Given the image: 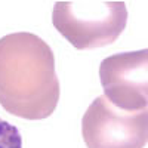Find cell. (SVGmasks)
I'll use <instances>...</instances> for the list:
<instances>
[{"label": "cell", "mask_w": 148, "mask_h": 148, "mask_svg": "<svg viewBox=\"0 0 148 148\" xmlns=\"http://www.w3.org/2000/svg\"><path fill=\"white\" fill-rule=\"evenodd\" d=\"M0 148H22V138L16 126L0 119Z\"/></svg>", "instance_id": "5"}, {"label": "cell", "mask_w": 148, "mask_h": 148, "mask_svg": "<svg viewBox=\"0 0 148 148\" xmlns=\"http://www.w3.org/2000/svg\"><path fill=\"white\" fill-rule=\"evenodd\" d=\"M53 27L80 51L114 43L127 24L125 2L73 0L56 2L52 12Z\"/></svg>", "instance_id": "2"}, {"label": "cell", "mask_w": 148, "mask_h": 148, "mask_svg": "<svg viewBox=\"0 0 148 148\" xmlns=\"http://www.w3.org/2000/svg\"><path fill=\"white\" fill-rule=\"evenodd\" d=\"M82 135L88 148H145L147 110H120L105 95H99L82 119Z\"/></svg>", "instance_id": "3"}, {"label": "cell", "mask_w": 148, "mask_h": 148, "mask_svg": "<svg viewBox=\"0 0 148 148\" xmlns=\"http://www.w3.org/2000/svg\"><path fill=\"white\" fill-rule=\"evenodd\" d=\"M104 95L125 111H142L148 104V51L111 55L99 65Z\"/></svg>", "instance_id": "4"}, {"label": "cell", "mask_w": 148, "mask_h": 148, "mask_svg": "<svg viewBox=\"0 0 148 148\" xmlns=\"http://www.w3.org/2000/svg\"><path fill=\"white\" fill-rule=\"evenodd\" d=\"M55 55L33 33H12L0 39V105L12 116L43 120L59 101Z\"/></svg>", "instance_id": "1"}]
</instances>
